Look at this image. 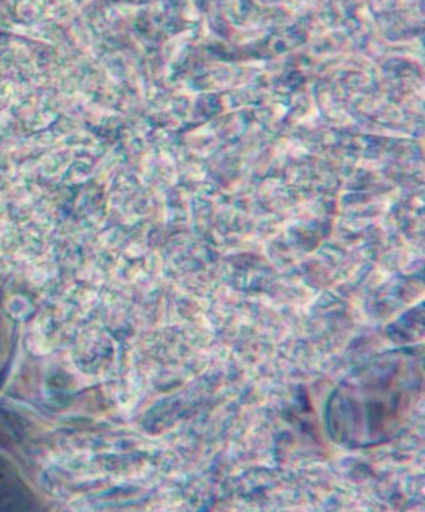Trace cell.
<instances>
[{"label": "cell", "instance_id": "obj_1", "mask_svg": "<svg viewBox=\"0 0 425 512\" xmlns=\"http://www.w3.org/2000/svg\"><path fill=\"white\" fill-rule=\"evenodd\" d=\"M372 376L362 373L357 382L351 381L343 391L348 396L340 394L339 412L348 413L340 417L339 422H349L339 433L345 441L358 442L359 445L372 444L381 441L385 432L399 428L400 419L410 408L411 378L400 377V368L372 369ZM339 427V426H337Z\"/></svg>", "mask_w": 425, "mask_h": 512}]
</instances>
